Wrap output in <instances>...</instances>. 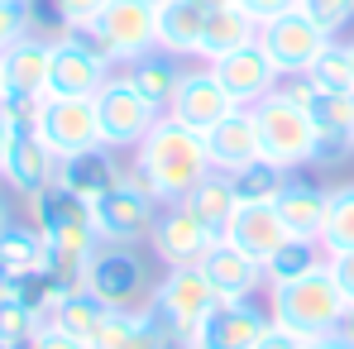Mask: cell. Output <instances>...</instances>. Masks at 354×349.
I'll list each match as a JSON object with an SVG mask.
<instances>
[{"label": "cell", "mask_w": 354, "mask_h": 349, "mask_svg": "<svg viewBox=\"0 0 354 349\" xmlns=\"http://www.w3.org/2000/svg\"><path fill=\"white\" fill-rule=\"evenodd\" d=\"M0 258L15 268V278H29V273H48L53 268V249H48V239L44 230L29 220V225H10V230L0 234Z\"/></svg>", "instance_id": "28"}, {"label": "cell", "mask_w": 354, "mask_h": 349, "mask_svg": "<svg viewBox=\"0 0 354 349\" xmlns=\"http://www.w3.org/2000/svg\"><path fill=\"white\" fill-rule=\"evenodd\" d=\"M206 149H211V163H216L221 173H235V168H244V163L263 158L254 106H239V111H230L216 129H206Z\"/></svg>", "instance_id": "19"}, {"label": "cell", "mask_w": 354, "mask_h": 349, "mask_svg": "<svg viewBox=\"0 0 354 349\" xmlns=\"http://www.w3.org/2000/svg\"><path fill=\"white\" fill-rule=\"evenodd\" d=\"M321 249L330 254H350L354 249V182L326 187V225H321Z\"/></svg>", "instance_id": "31"}, {"label": "cell", "mask_w": 354, "mask_h": 349, "mask_svg": "<svg viewBox=\"0 0 354 349\" xmlns=\"http://www.w3.org/2000/svg\"><path fill=\"white\" fill-rule=\"evenodd\" d=\"M273 326V311H263L254 296H221L192 330L187 349H254V340Z\"/></svg>", "instance_id": "10"}, {"label": "cell", "mask_w": 354, "mask_h": 349, "mask_svg": "<svg viewBox=\"0 0 354 349\" xmlns=\"http://www.w3.org/2000/svg\"><path fill=\"white\" fill-rule=\"evenodd\" d=\"M29 349H91L86 340H77V335H67V330H58V326H44L39 335H34V345Z\"/></svg>", "instance_id": "39"}, {"label": "cell", "mask_w": 354, "mask_h": 349, "mask_svg": "<svg viewBox=\"0 0 354 349\" xmlns=\"http://www.w3.org/2000/svg\"><path fill=\"white\" fill-rule=\"evenodd\" d=\"M254 120H259V144H263V163L283 168V173H297L301 163L316 158V139H321V124L311 120L306 106H297L292 96L273 91L254 106Z\"/></svg>", "instance_id": "4"}, {"label": "cell", "mask_w": 354, "mask_h": 349, "mask_svg": "<svg viewBox=\"0 0 354 349\" xmlns=\"http://www.w3.org/2000/svg\"><path fill=\"white\" fill-rule=\"evenodd\" d=\"M321 263H326L321 239H297V234H288V239L263 258V273H268V287H283V283H292V278L316 273Z\"/></svg>", "instance_id": "29"}, {"label": "cell", "mask_w": 354, "mask_h": 349, "mask_svg": "<svg viewBox=\"0 0 354 349\" xmlns=\"http://www.w3.org/2000/svg\"><path fill=\"white\" fill-rule=\"evenodd\" d=\"M259 39V19L244 10V5H225V10H206V34H201V62H221L249 48Z\"/></svg>", "instance_id": "22"}, {"label": "cell", "mask_w": 354, "mask_h": 349, "mask_svg": "<svg viewBox=\"0 0 354 349\" xmlns=\"http://www.w3.org/2000/svg\"><path fill=\"white\" fill-rule=\"evenodd\" d=\"M58 168H62L58 153H53L39 134H24V129H19L15 153H10V168H5L0 182H5L19 201H29V196H44V191L58 187Z\"/></svg>", "instance_id": "15"}, {"label": "cell", "mask_w": 354, "mask_h": 349, "mask_svg": "<svg viewBox=\"0 0 354 349\" xmlns=\"http://www.w3.org/2000/svg\"><path fill=\"white\" fill-rule=\"evenodd\" d=\"M106 316H111V306L96 296L91 287H72L67 296H62V306L53 311V326L58 330H67V335H77V340H96L101 335V326H106Z\"/></svg>", "instance_id": "30"}, {"label": "cell", "mask_w": 354, "mask_h": 349, "mask_svg": "<svg viewBox=\"0 0 354 349\" xmlns=\"http://www.w3.org/2000/svg\"><path fill=\"white\" fill-rule=\"evenodd\" d=\"M254 349H306V340H301V335H292L288 326H278V321H273V326L254 340Z\"/></svg>", "instance_id": "38"}, {"label": "cell", "mask_w": 354, "mask_h": 349, "mask_svg": "<svg viewBox=\"0 0 354 349\" xmlns=\"http://www.w3.org/2000/svg\"><path fill=\"white\" fill-rule=\"evenodd\" d=\"M340 335H345V340H350V345H354V306H350V311H345V326H340Z\"/></svg>", "instance_id": "46"}, {"label": "cell", "mask_w": 354, "mask_h": 349, "mask_svg": "<svg viewBox=\"0 0 354 349\" xmlns=\"http://www.w3.org/2000/svg\"><path fill=\"white\" fill-rule=\"evenodd\" d=\"M201 34H206V5L196 0H168L158 5V48H173L182 58L201 53Z\"/></svg>", "instance_id": "27"}, {"label": "cell", "mask_w": 354, "mask_h": 349, "mask_svg": "<svg viewBox=\"0 0 354 349\" xmlns=\"http://www.w3.org/2000/svg\"><path fill=\"white\" fill-rule=\"evenodd\" d=\"M196 5H206V10H225V5H239V0H196Z\"/></svg>", "instance_id": "47"}, {"label": "cell", "mask_w": 354, "mask_h": 349, "mask_svg": "<svg viewBox=\"0 0 354 349\" xmlns=\"http://www.w3.org/2000/svg\"><path fill=\"white\" fill-rule=\"evenodd\" d=\"M34 34V0H0V53Z\"/></svg>", "instance_id": "35"}, {"label": "cell", "mask_w": 354, "mask_h": 349, "mask_svg": "<svg viewBox=\"0 0 354 349\" xmlns=\"http://www.w3.org/2000/svg\"><path fill=\"white\" fill-rule=\"evenodd\" d=\"M120 168L115 163V149H86V153H72V158H62L58 168V187L67 196H77V201H86V206H96L111 187L120 182Z\"/></svg>", "instance_id": "20"}, {"label": "cell", "mask_w": 354, "mask_h": 349, "mask_svg": "<svg viewBox=\"0 0 354 349\" xmlns=\"http://www.w3.org/2000/svg\"><path fill=\"white\" fill-rule=\"evenodd\" d=\"M124 77H129L158 111H168L177 86H182V77H187V67H182V53H173V48H149L144 58H134L124 67Z\"/></svg>", "instance_id": "23"}, {"label": "cell", "mask_w": 354, "mask_h": 349, "mask_svg": "<svg viewBox=\"0 0 354 349\" xmlns=\"http://www.w3.org/2000/svg\"><path fill=\"white\" fill-rule=\"evenodd\" d=\"M216 301H221V292L206 278V268H168V273L158 278V292H153L158 316L173 326L177 335H187V340H192L196 321H201Z\"/></svg>", "instance_id": "13"}, {"label": "cell", "mask_w": 354, "mask_h": 349, "mask_svg": "<svg viewBox=\"0 0 354 349\" xmlns=\"http://www.w3.org/2000/svg\"><path fill=\"white\" fill-rule=\"evenodd\" d=\"M96 115H101V139H106V149L134 153V149L149 139V129L168 115V111H158L124 72H115V77L96 91Z\"/></svg>", "instance_id": "7"}, {"label": "cell", "mask_w": 354, "mask_h": 349, "mask_svg": "<svg viewBox=\"0 0 354 349\" xmlns=\"http://www.w3.org/2000/svg\"><path fill=\"white\" fill-rule=\"evenodd\" d=\"M225 239H235L239 249H249L254 258H268V254L288 239V225H283V216H278L273 201H249V206H239V211H235V220H230Z\"/></svg>", "instance_id": "24"}, {"label": "cell", "mask_w": 354, "mask_h": 349, "mask_svg": "<svg viewBox=\"0 0 354 349\" xmlns=\"http://www.w3.org/2000/svg\"><path fill=\"white\" fill-rule=\"evenodd\" d=\"M82 287H91L111 311H144L153 306V268L149 258L139 254V244H115V239H101L86 258V273H82Z\"/></svg>", "instance_id": "3"}, {"label": "cell", "mask_w": 354, "mask_h": 349, "mask_svg": "<svg viewBox=\"0 0 354 349\" xmlns=\"http://www.w3.org/2000/svg\"><path fill=\"white\" fill-rule=\"evenodd\" d=\"M58 158L86 153V149H106L101 139V115H96V96H48L44 120L34 129Z\"/></svg>", "instance_id": "11"}, {"label": "cell", "mask_w": 354, "mask_h": 349, "mask_svg": "<svg viewBox=\"0 0 354 349\" xmlns=\"http://www.w3.org/2000/svg\"><path fill=\"white\" fill-rule=\"evenodd\" d=\"M216 239H221V234L206 230V225L192 216L187 201H163V211H158V220H153V234H149V244H153V254H158L163 268H201V258L211 254Z\"/></svg>", "instance_id": "12"}, {"label": "cell", "mask_w": 354, "mask_h": 349, "mask_svg": "<svg viewBox=\"0 0 354 349\" xmlns=\"http://www.w3.org/2000/svg\"><path fill=\"white\" fill-rule=\"evenodd\" d=\"M149 5H168V0H149Z\"/></svg>", "instance_id": "49"}, {"label": "cell", "mask_w": 354, "mask_h": 349, "mask_svg": "<svg viewBox=\"0 0 354 349\" xmlns=\"http://www.w3.org/2000/svg\"><path fill=\"white\" fill-rule=\"evenodd\" d=\"M39 330H44V321H39L34 306H24L19 296H5V301H0V340H5V345L29 349Z\"/></svg>", "instance_id": "33"}, {"label": "cell", "mask_w": 354, "mask_h": 349, "mask_svg": "<svg viewBox=\"0 0 354 349\" xmlns=\"http://www.w3.org/2000/svg\"><path fill=\"white\" fill-rule=\"evenodd\" d=\"M239 5H244L259 24H263V19H278V15H288V10H297V0H239Z\"/></svg>", "instance_id": "41"}, {"label": "cell", "mask_w": 354, "mask_h": 349, "mask_svg": "<svg viewBox=\"0 0 354 349\" xmlns=\"http://www.w3.org/2000/svg\"><path fill=\"white\" fill-rule=\"evenodd\" d=\"M82 34L115 67H129L149 48H158V5H149V0H111L96 15V24H86Z\"/></svg>", "instance_id": "5"}, {"label": "cell", "mask_w": 354, "mask_h": 349, "mask_svg": "<svg viewBox=\"0 0 354 349\" xmlns=\"http://www.w3.org/2000/svg\"><path fill=\"white\" fill-rule=\"evenodd\" d=\"M297 10L311 15L326 34H340V29L354 19V0H297Z\"/></svg>", "instance_id": "36"}, {"label": "cell", "mask_w": 354, "mask_h": 349, "mask_svg": "<svg viewBox=\"0 0 354 349\" xmlns=\"http://www.w3.org/2000/svg\"><path fill=\"white\" fill-rule=\"evenodd\" d=\"M326 263H330L335 283H340V292H345V301L354 306V249H350V254H330Z\"/></svg>", "instance_id": "40"}, {"label": "cell", "mask_w": 354, "mask_h": 349, "mask_svg": "<svg viewBox=\"0 0 354 349\" xmlns=\"http://www.w3.org/2000/svg\"><path fill=\"white\" fill-rule=\"evenodd\" d=\"M182 201L192 206V216H196L211 234H225V230H230V220H235V211H239L235 182H230V173H221V168H211V173L201 177Z\"/></svg>", "instance_id": "26"}, {"label": "cell", "mask_w": 354, "mask_h": 349, "mask_svg": "<svg viewBox=\"0 0 354 349\" xmlns=\"http://www.w3.org/2000/svg\"><path fill=\"white\" fill-rule=\"evenodd\" d=\"M15 287H19V278H15V268L0 258V301H5V296H15Z\"/></svg>", "instance_id": "43"}, {"label": "cell", "mask_w": 354, "mask_h": 349, "mask_svg": "<svg viewBox=\"0 0 354 349\" xmlns=\"http://www.w3.org/2000/svg\"><path fill=\"white\" fill-rule=\"evenodd\" d=\"M211 67H216L221 86L235 96V106H259L263 96H273V91L283 86L278 67L268 62V53H263L259 44H249V48H239V53H230V58L211 62Z\"/></svg>", "instance_id": "16"}, {"label": "cell", "mask_w": 354, "mask_h": 349, "mask_svg": "<svg viewBox=\"0 0 354 349\" xmlns=\"http://www.w3.org/2000/svg\"><path fill=\"white\" fill-rule=\"evenodd\" d=\"M0 349H15V345H5V340H0Z\"/></svg>", "instance_id": "50"}, {"label": "cell", "mask_w": 354, "mask_h": 349, "mask_svg": "<svg viewBox=\"0 0 354 349\" xmlns=\"http://www.w3.org/2000/svg\"><path fill=\"white\" fill-rule=\"evenodd\" d=\"M288 177L292 173H283V168L254 158V163H244V168L230 173V182H235V201L239 206H249V201H278V191L288 187Z\"/></svg>", "instance_id": "32"}, {"label": "cell", "mask_w": 354, "mask_h": 349, "mask_svg": "<svg viewBox=\"0 0 354 349\" xmlns=\"http://www.w3.org/2000/svg\"><path fill=\"white\" fill-rule=\"evenodd\" d=\"M115 77V62L106 58L82 29H62L53 39V77L48 96H96Z\"/></svg>", "instance_id": "9"}, {"label": "cell", "mask_w": 354, "mask_h": 349, "mask_svg": "<svg viewBox=\"0 0 354 349\" xmlns=\"http://www.w3.org/2000/svg\"><path fill=\"white\" fill-rule=\"evenodd\" d=\"M206 278L216 283L221 296H254L259 287H268V273H263V258H254L249 249H239L235 239H216L211 254L201 258Z\"/></svg>", "instance_id": "18"}, {"label": "cell", "mask_w": 354, "mask_h": 349, "mask_svg": "<svg viewBox=\"0 0 354 349\" xmlns=\"http://www.w3.org/2000/svg\"><path fill=\"white\" fill-rule=\"evenodd\" d=\"M311 120L321 124V139H316V158L321 168H335L345 153H354V91H326L311 101Z\"/></svg>", "instance_id": "17"}, {"label": "cell", "mask_w": 354, "mask_h": 349, "mask_svg": "<svg viewBox=\"0 0 354 349\" xmlns=\"http://www.w3.org/2000/svg\"><path fill=\"white\" fill-rule=\"evenodd\" d=\"M111 0H48V10H53V19H58L62 29H86V24H96V15L106 10Z\"/></svg>", "instance_id": "37"}, {"label": "cell", "mask_w": 354, "mask_h": 349, "mask_svg": "<svg viewBox=\"0 0 354 349\" xmlns=\"http://www.w3.org/2000/svg\"><path fill=\"white\" fill-rule=\"evenodd\" d=\"M230 111H239V106H235V96L221 86V77H216L211 62L187 67V77H182V86H177V96H173V106H168V115L182 120V124L196 129V134L216 129Z\"/></svg>", "instance_id": "14"}, {"label": "cell", "mask_w": 354, "mask_h": 349, "mask_svg": "<svg viewBox=\"0 0 354 349\" xmlns=\"http://www.w3.org/2000/svg\"><path fill=\"white\" fill-rule=\"evenodd\" d=\"M350 53H354V39H350Z\"/></svg>", "instance_id": "51"}, {"label": "cell", "mask_w": 354, "mask_h": 349, "mask_svg": "<svg viewBox=\"0 0 354 349\" xmlns=\"http://www.w3.org/2000/svg\"><path fill=\"white\" fill-rule=\"evenodd\" d=\"M15 139H19V124L0 111V177H5V168H10V153H15Z\"/></svg>", "instance_id": "42"}, {"label": "cell", "mask_w": 354, "mask_h": 349, "mask_svg": "<svg viewBox=\"0 0 354 349\" xmlns=\"http://www.w3.org/2000/svg\"><path fill=\"white\" fill-rule=\"evenodd\" d=\"M273 206H278L288 234H297V239H321V225H326V187L288 177V187L278 191Z\"/></svg>", "instance_id": "25"}, {"label": "cell", "mask_w": 354, "mask_h": 349, "mask_svg": "<svg viewBox=\"0 0 354 349\" xmlns=\"http://www.w3.org/2000/svg\"><path fill=\"white\" fill-rule=\"evenodd\" d=\"M330 39H335V34H326L311 15L288 10V15H278V19H263L254 44L268 53V62L278 67V77H301V72H311L316 58L330 48Z\"/></svg>", "instance_id": "8"}, {"label": "cell", "mask_w": 354, "mask_h": 349, "mask_svg": "<svg viewBox=\"0 0 354 349\" xmlns=\"http://www.w3.org/2000/svg\"><path fill=\"white\" fill-rule=\"evenodd\" d=\"M5 58V82L15 96H48V77H53V39L44 34H24L15 48L0 53Z\"/></svg>", "instance_id": "21"}, {"label": "cell", "mask_w": 354, "mask_h": 349, "mask_svg": "<svg viewBox=\"0 0 354 349\" xmlns=\"http://www.w3.org/2000/svg\"><path fill=\"white\" fill-rule=\"evenodd\" d=\"M15 225V216H10V201H5V191H0V234Z\"/></svg>", "instance_id": "45"}, {"label": "cell", "mask_w": 354, "mask_h": 349, "mask_svg": "<svg viewBox=\"0 0 354 349\" xmlns=\"http://www.w3.org/2000/svg\"><path fill=\"white\" fill-rule=\"evenodd\" d=\"M306 349H354V345L345 340V335H326V340H311Z\"/></svg>", "instance_id": "44"}, {"label": "cell", "mask_w": 354, "mask_h": 349, "mask_svg": "<svg viewBox=\"0 0 354 349\" xmlns=\"http://www.w3.org/2000/svg\"><path fill=\"white\" fill-rule=\"evenodd\" d=\"M268 311H273V321H278V326H288L292 335H301V340L311 345V340L340 335L350 301H345V292H340V283H335L330 263H321L316 273H306V278H292V283L273 287Z\"/></svg>", "instance_id": "2"}, {"label": "cell", "mask_w": 354, "mask_h": 349, "mask_svg": "<svg viewBox=\"0 0 354 349\" xmlns=\"http://www.w3.org/2000/svg\"><path fill=\"white\" fill-rule=\"evenodd\" d=\"M158 211H163V201L149 191V182L139 177V168L129 163L120 182L91 206V216H96V234L101 239H115V244H139V239H149L153 234V220H158Z\"/></svg>", "instance_id": "6"}, {"label": "cell", "mask_w": 354, "mask_h": 349, "mask_svg": "<svg viewBox=\"0 0 354 349\" xmlns=\"http://www.w3.org/2000/svg\"><path fill=\"white\" fill-rule=\"evenodd\" d=\"M311 77H316L326 91H354V53H350V44L330 39V48L316 58Z\"/></svg>", "instance_id": "34"}, {"label": "cell", "mask_w": 354, "mask_h": 349, "mask_svg": "<svg viewBox=\"0 0 354 349\" xmlns=\"http://www.w3.org/2000/svg\"><path fill=\"white\" fill-rule=\"evenodd\" d=\"M5 96H10V82H5V58H0V106H5Z\"/></svg>", "instance_id": "48"}, {"label": "cell", "mask_w": 354, "mask_h": 349, "mask_svg": "<svg viewBox=\"0 0 354 349\" xmlns=\"http://www.w3.org/2000/svg\"><path fill=\"white\" fill-rule=\"evenodd\" d=\"M134 168H139V177L149 182V191L158 201H182L216 163H211L206 134H196L182 120L163 115L149 129V139L134 149Z\"/></svg>", "instance_id": "1"}]
</instances>
